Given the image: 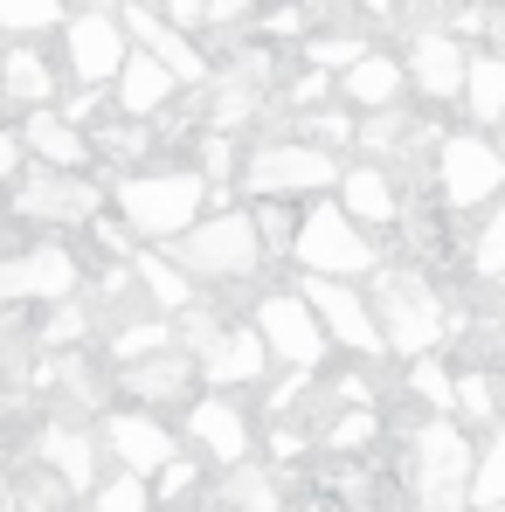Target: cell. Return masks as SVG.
Segmentation results:
<instances>
[{"label": "cell", "mask_w": 505, "mask_h": 512, "mask_svg": "<svg viewBox=\"0 0 505 512\" xmlns=\"http://www.w3.org/2000/svg\"><path fill=\"white\" fill-rule=\"evenodd\" d=\"M215 187L201 167H139L125 180H111V215L139 236V243H180L201 215H208Z\"/></svg>", "instance_id": "1"}, {"label": "cell", "mask_w": 505, "mask_h": 512, "mask_svg": "<svg viewBox=\"0 0 505 512\" xmlns=\"http://www.w3.org/2000/svg\"><path fill=\"white\" fill-rule=\"evenodd\" d=\"M478 443L457 416H422L409 429V499L416 512H471Z\"/></svg>", "instance_id": "2"}, {"label": "cell", "mask_w": 505, "mask_h": 512, "mask_svg": "<svg viewBox=\"0 0 505 512\" xmlns=\"http://www.w3.org/2000/svg\"><path fill=\"white\" fill-rule=\"evenodd\" d=\"M167 256L194 284H250L270 263L263 236H256V208H208L180 243H167Z\"/></svg>", "instance_id": "3"}, {"label": "cell", "mask_w": 505, "mask_h": 512, "mask_svg": "<svg viewBox=\"0 0 505 512\" xmlns=\"http://www.w3.org/2000/svg\"><path fill=\"white\" fill-rule=\"evenodd\" d=\"M374 319H381V346L395 353V360H422V353H436L450 326H464V319H450V305H443V291L422 277V270H374Z\"/></svg>", "instance_id": "4"}, {"label": "cell", "mask_w": 505, "mask_h": 512, "mask_svg": "<svg viewBox=\"0 0 505 512\" xmlns=\"http://www.w3.org/2000/svg\"><path fill=\"white\" fill-rule=\"evenodd\" d=\"M339 173H346L339 153L298 139V132H284V139H256L250 153H243L236 187H243L250 201H305V194H333Z\"/></svg>", "instance_id": "5"}, {"label": "cell", "mask_w": 505, "mask_h": 512, "mask_svg": "<svg viewBox=\"0 0 505 512\" xmlns=\"http://www.w3.org/2000/svg\"><path fill=\"white\" fill-rule=\"evenodd\" d=\"M291 263H298V277H346V284H360V277L381 270V250H374V229H360L333 194H326V201H305L298 208Z\"/></svg>", "instance_id": "6"}, {"label": "cell", "mask_w": 505, "mask_h": 512, "mask_svg": "<svg viewBox=\"0 0 505 512\" xmlns=\"http://www.w3.org/2000/svg\"><path fill=\"white\" fill-rule=\"evenodd\" d=\"M14 201V222H28V229H90L104 208H111V187H97L90 173H63V167H35L7 187Z\"/></svg>", "instance_id": "7"}, {"label": "cell", "mask_w": 505, "mask_h": 512, "mask_svg": "<svg viewBox=\"0 0 505 512\" xmlns=\"http://www.w3.org/2000/svg\"><path fill=\"white\" fill-rule=\"evenodd\" d=\"M436 194L450 215H478L505 194V146L492 132H443L436 139Z\"/></svg>", "instance_id": "8"}, {"label": "cell", "mask_w": 505, "mask_h": 512, "mask_svg": "<svg viewBox=\"0 0 505 512\" xmlns=\"http://www.w3.org/2000/svg\"><path fill=\"white\" fill-rule=\"evenodd\" d=\"M250 326L263 333L270 360H277L284 374H326L333 340H326L319 312L305 305V291H263V298L250 305Z\"/></svg>", "instance_id": "9"}, {"label": "cell", "mask_w": 505, "mask_h": 512, "mask_svg": "<svg viewBox=\"0 0 505 512\" xmlns=\"http://www.w3.org/2000/svg\"><path fill=\"white\" fill-rule=\"evenodd\" d=\"M56 35H63L70 84H90V90L118 84V70H125V56H132V35H125V21H118L111 7H77Z\"/></svg>", "instance_id": "10"}, {"label": "cell", "mask_w": 505, "mask_h": 512, "mask_svg": "<svg viewBox=\"0 0 505 512\" xmlns=\"http://www.w3.org/2000/svg\"><path fill=\"white\" fill-rule=\"evenodd\" d=\"M77 284H84V263L63 243L0 250V305H63Z\"/></svg>", "instance_id": "11"}, {"label": "cell", "mask_w": 505, "mask_h": 512, "mask_svg": "<svg viewBox=\"0 0 505 512\" xmlns=\"http://www.w3.org/2000/svg\"><path fill=\"white\" fill-rule=\"evenodd\" d=\"M298 291H305V305L319 312V326H326L333 346L360 353V360H381V353H388V346H381V319H374V298H367L360 284H346V277H298Z\"/></svg>", "instance_id": "12"}, {"label": "cell", "mask_w": 505, "mask_h": 512, "mask_svg": "<svg viewBox=\"0 0 505 512\" xmlns=\"http://www.w3.org/2000/svg\"><path fill=\"white\" fill-rule=\"evenodd\" d=\"M180 429H187V443H194L208 464H222V471L250 464V450H256L250 409H243L236 395H222V388H201V395L180 409Z\"/></svg>", "instance_id": "13"}, {"label": "cell", "mask_w": 505, "mask_h": 512, "mask_svg": "<svg viewBox=\"0 0 505 512\" xmlns=\"http://www.w3.org/2000/svg\"><path fill=\"white\" fill-rule=\"evenodd\" d=\"M97 436H104L111 464H118V471H132V478H160L173 457H180L173 423H160L153 409H132V402L104 409V416H97Z\"/></svg>", "instance_id": "14"}, {"label": "cell", "mask_w": 505, "mask_h": 512, "mask_svg": "<svg viewBox=\"0 0 505 512\" xmlns=\"http://www.w3.org/2000/svg\"><path fill=\"white\" fill-rule=\"evenodd\" d=\"M118 388H125V402H132V409L167 416V409H187V402L201 395V367H194V353H187V346H167V353L125 360Z\"/></svg>", "instance_id": "15"}, {"label": "cell", "mask_w": 505, "mask_h": 512, "mask_svg": "<svg viewBox=\"0 0 505 512\" xmlns=\"http://www.w3.org/2000/svg\"><path fill=\"white\" fill-rule=\"evenodd\" d=\"M118 21H125L132 49H146L153 63H167L180 84H208V56L194 49V35H187V28H173L153 0H125V7H118Z\"/></svg>", "instance_id": "16"}, {"label": "cell", "mask_w": 505, "mask_h": 512, "mask_svg": "<svg viewBox=\"0 0 505 512\" xmlns=\"http://www.w3.org/2000/svg\"><path fill=\"white\" fill-rule=\"evenodd\" d=\"M333 201L360 222V229H395L402 215H409V201H402V187H395V173L381 167V160H353V167L339 173Z\"/></svg>", "instance_id": "17"}, {"label": "cell", "mask_w": 505, "mask_h": 512, "mask_svg": "<svg viewBox=\"0 0 505 512\" xmlns=\"http://www.w3.org/2000/svg\"><path fill=\"white\" fill-rule=\"evenodd\" d=\"M464 70H471V56H464V42L450 28H422L409 42V90H422L429 104H457L464 97Z\"/></svg>", "instance_id": "18"}, {"label": "cell", "mask_w": 505, "mask_h": 512, "mask_svg": "<svg viewBox=\"0 0 505 512\" xmlns=\"http://www.w3.org/2000/svg\"><path fill=\"white\" fill-rule=\"evenodd\" d=\"M21 146H28V160H35V167H63V173H90V167H97L90 132H84V125H70L56 104L21 111Z\"/></svg>", "instance_id": "19"}, {"label": "cell", "mask_w": 505, "mask_h": 512, "mask_svg": "<svg viewBox=\"0 0 505 512\" xmlns=\"http://www.w3.org/2000/svg\"><path fill=\"white\" fill-rule=\"evenodd\" d=\"M97 450H104V436L84 423H42V436H35V457L49 464V478L84 499L97 492Z\"/></svg>", "instance_id": "20"}, {"label": "cell", "mask_w": 505, "mask_h": 512, "mask_svg": "<svg viewBox=\"0 0 505 512\" xmlns=\"http://www.w3.org/2000/svg\"><path fill=\"white\" fill-rule=\"evenodd\" d=\"M180 77H173L167 63H153L146 49H132L125 56V70H118V84H111V104H118V118H146V125H160L173 104H180Z\"/></svg>", "instance_id": "21"}, {"label": "cell", "mask_w": 505, "mask_h": 512, "mask_svg": "<svg viewBox=\"0 0 505 512\" xmlns=\"http://www.w3.org/2000/svg\"><path fill=\"white\" fill-rule=\"evenodd\" d=\"M0 97H7L14 111H42V104L63 97V77H56V63L42 56V42H7V49H0Z\"/></svg>", "instance_id": "22"}, {"label": "cell", "mask_w": 505, "mask_h": 512, "mask_svg": "<svg viewBox=\"0 0 505 512\" xmlns=\"http://www.w3.org/2000/svg\"><path fill=\"white\" fill-rule=\"evenodd\" d=\"M132 284H139V298H146L160 319H180V312L194 305V291H201L160 243H139V250H132Z\"/></svg>", "instance_id": "23"}, {"label": "cell", "mask_w": 505, "mask_h": 512, "mask_svg": "<svg viewBox=\"0 0 505 512\" xmlns=\"http://www.w3.org/2000/svg\"><path fill=\"white\" fill-rule=\"evenodd\" d=\"M402 90H409V63H395V56H374V49H367V56L339 77V104L367 118V111H395V104H402Z\"/></svg>", "instance_id": "24"}, {"label": "cell", "mask_w": 505, "mask_h": 512, "mask_svg": "<svg viewBox=\"0 0 505 512\" xmlns=\"http://www.w3.org/2000/svg\"><path fill=\"white\" fill-rule=\"evenodd\" d=\"M208 512H284V485H277V471H263V464H236V471L208 492Z\"/></svg>", "instance_id": "25"}, {"label": "cell", "mask_w": 505, "mask_h": 512, "mask_svg": "<svg viewBox=\"0 0 505 512\" xmlns=\"http://www.w3.org/2000/svg\"><path fill=\"white\" fill-rule=\"evenodd\" d=\"M464 111H471V125L478 132H492L505 125V56H471V70H464Z\"/></svg>", "instance_id": "26"}, {"label": "cell", "mask_w": 505, "mask_h": 512, "mask_svg": "<svg viewBox=\"0 0 505 512\" xmlns=\"http://www.w3.org/2000/svg\"><path fill=\"white\" fill-rule=\"evenodd\" d=\"M457 423H505L499 367H457Z\"/></svg>", "instance_id": "27"}, {"label": "cell", "mask_w": 505, "mask_h": 512, "mask_svg": "<svg viewBox=\"0 0 505 512\" xmlns=\"http://www.w3.org/2000/svg\"><path fill=\"white\" fill-rule=\"evenodd\" d=\"M70 21V0H0V35L7 42H42Z\"/></svg>", "instance_id": "28"}, {"label": "cell", "mask_w": 505, "mask_h": 512, "mask_svg": "<svg viewBox=\"0 0 505 512\" xmlns=\"http://www.w3.org/2000/svg\"><path fill=\"white\" fill-rule=\"evenodd\" d=\"M478 506H505V423L485 429L478 443V471H471V512Z\"/></svg>", "instance_id": "29"}, {"label": "cell", "mask_w": 505, "mask_h": 512, "mask_svg": "<svg viewBox=\"0 0 505 512\" xmlns=\"http://www.w3.org/2000/svg\"><path fill=\"white\" fill-rule=\"evenodd\" d=\"M402 139H409L402 104H395V111H367V118H360V132H353V146H360L367 160H381V167H388V160H402Z\"/></svg>", "instance_id": "30"}, {"label": "cell", "mask_w": 505, "mask_h": 512, "mask_svg": "<svg viewBox=\"0 0 505 512\" xmlns=\"http://www.w3.org/2000/svg\"><path fill=\"white\" fill-rule=\"evenodd\" d=\"M90 146H97L104 160H118V167L139 173L146 146H153V125H146V118H125V125H97V132H90Z\"/></svg>", "instance_id": "31"}, {"label": "cell", "mask_w": 505, "mask_h": 512, "mask_svg": "<svg viewBox=\"0 0 505 512\" xmlns=\"http://www.w3.org/2000/svg\"><path fill=\"white\" fill-rule=\"evenodd\" d=\"M409 395L429 402V416H457V374H450L443 360H429V353L409 367Z\"/></svg>", "instance_id": "32"}, {"label": "cell", "mask_w": 505, "mask_h": 512, "mask_svg": "<svg viewBox=\"0 0 505 512\" xmlns=\"http://www.w3.org/2000/svg\"><path fill=\"white\" fill-rule=\"evenodd\" d=\"M381 436V416L374 409H339L333 423L319 429V450H333V457H353V450H367Z\"/></svg>", "instance_id": "33"}, {"label": "cell", "mask_w": 505, "mask_h": 512, "mask_svg": "<svg viewBox=\"0 0 505 512\" xmlns=\"http://www.w3.org/2000/svg\"><path fill=\"white\" fill-rule=\"evenodd\" d=\"M256 236L270 263H291V243H298V201H256Z\"/></svg>", "instance_id": "34"}, {"label": "cell", "mask_w": 505, "mask_h": 512, "mask_svg": "<svg viewBox=\"0 0 505 512\" xmlns=\"http://www.w3.org/2000/svg\"><path fill=\"white\" fill-rule=\"evenodd\" d=\"M90 512H160V506H153V478H132V471H118V478H97V492H90Z\"/></svg>", "instance_id": "35"}, {"label": "cell", "mask_w": 505, "mask_h": 512, "mask_svg": "<svg viewBox=\"0 0 505 512\" xmlns=\"http://www.w3.org/2000/svg\"><path fill=\"white\" fill-rule=\"evenodd\" d=\"M167 346H180L173 319H132V326H118L111 360H146V353H167Z\"/></svg>", "instance_id": "36"}, {"label": "cell", "mask_w": 505, "mask_h": 512, "mask_svg": "<svg viewBox=\"0 0 505 512\" xmlns=\"http://www.w3.org/2000/svg\"><path fill=\"white\" fill-rule=\"evenodd\" d=\"M360 56H367V35H353V28H333V35H312L305 42V63L312 70H333V77H346Z\"/></svg>", "instance_id": "37"}, {"label": "cell", "mask_w": 505, "mask_h": 512, "mask_svg": "<svg viewBox=\"0 0 505 512\" xmlns=\"http://www.w3.org/2000/svg\"><path fill=\"white\" fill-rule=\"evenodd\" d=\"M471 270H478V277H505V194L485 208V229H478V243H471Z\"/></svg>", "instance_id": "38"}, {"label": "cell", "mask_w": 505, "mask_h": 512, "mask_svg": "<svg viewBox=\"0 0 505 512\" xmlns=\"http://www.w3.org/2000/svg\"><path fill=\"white\" fill-rule=\"evenodd\" d=\"M187 499H208V492H201V464L180 450L167 471L153 478V506H187Z\"/></svg>", "instance_id": "39"}, {"label": "cell", "mask_w": 505, "mask_h": 512, "mask_svg": "<svg viewBox=\"0 0 505 512\" xmlns=\"http://www.w3.org/2000/svg\"><path fill=\"white\" fill-rule=\"evenodd\" d=\"M84 333H97V319H90L84 305H70V298H63V305H56V319H49L35 340H42V346H70V340H84Z\"/></svg>", "instance_id": "40"}, {"label": "cell", "mask_w": 505, "mask_h": 512, "mask_svg": "<svg viewBox=\"0 0 505 512\" xmlns=\"http://www.w3.org/2000/svg\"><path fill=\"white\" fill-rule=\"evenodd\" d=\"M28 173V146H21V125H0V187H14Z\"/></svg>", "instance_id": "41"}, {"label": "cell", "mask_w": 505, "mask_h": 512, "mask_svg": "<svg viewBox=\"0 0 505 512\" xmlns=\"http://www.w3.org/2000/svg\"><path fill=\"white\" fill-rule=\"evenodd\" d=\"M160 14H167L173 28H187V35L208 28V0H160Z\"/></svg>", "instance_id": "42"}, {"label": "cell", "mask_w": 505, "mask_h": 512, "mask_svg": "<svg viewBox=\"0 0 505 512\" xmlns=\"http://www.w3.org/2000/svg\"><path fill=\"white\" fill-rule=\"evenodd\" d=\"M263 0H208V28H236V21H250Z\"/></svg>", "instance_id": "43"}, {"label": "cell", "mask_w": 505, "mask_h": 512, "mask_svg": "<svg viewBox=\"0 0 505 512\" xmlns=\"http://www.w3.org/2000/svg\"><path fill=\"white\" fill-rule=\"evenodd\" d=\"M298 21H305V14H298V7H284V14H270V35H284V42H291V35H298Z\"/></svg>", "instance_id": "44"}, {"label": "cell", "mask_w": 505, "mask_h": 512, "mask_svg": "<svg viewBox=\"0 0 505 512\" xmlns=\"http://www.w3.org/2000/svg\"><path fill=\"white\" fill-rule=\"evenodd\" d=\"M353 7H367V14H388V7H395V0H353Z\"/></svg>", "instance_id": "45"}, {"label": "cell", "mask_w": 505, "mask_h": 512, "mask_svg": "<svg viewBox=\"0 0 505 512\" xmlns=\"http://www.w3.org/2000/svg\"><path fill=\"white\" fill-rule=\"evenodd\" d=\"M305 512H346V506H333V499H319V506H305Z\"/></svg>", "instance_id": "46"}, {"label": "cell", "mask_w": 505, "mask_h": 512, "mask_svg": "<svg viewBox=\"0 0 505 512\" xmlns=\"http://www.w3.org/2000/svg\"><path fill=\"white\" fill-rule=\"evenodd\" d=\"M84 7H111V14H118V7H125V0H84Z\"/></svg>", "instance_id": "47"}, {"label": "cell", "mask_w": 505, "mask_h": 512, "mask_svg": "<svg viewBox=\"0 0 505 512\" xmlns=\"http://www.w3.org/2000/svg\"><path fill=\"white\" fill-rule=\"evenodd\" d=\"M492 284H499V319H505V277H492Z\"/></svg>", "instance_id": "48"}, {"label": "cell", "mask_w": 505, "mask_h": 512, "mask_svg": "<svg viewBox=\"0 0 505 512\" xmlns=\"http://www.w3.org/2000/svg\"><path fill=\"white\" fill-rule=\"evenodd\" d=\"M298 7H326V0H298Z\"/></svg>", "instance_id": "49"}, {"label": "cell", "mask_w": 505, "mask_h": 512, "mask_svg": "<svg viewBox=\"0 0 505 512\" xmlns=\"http://www.w3.org/2000/svg\"><path fill=\"white\" fill-rule=\"evenodd\" d=\"M478 512H505V506H478Z\"/></svg>", "instance_id": "50"}]
</instances>
